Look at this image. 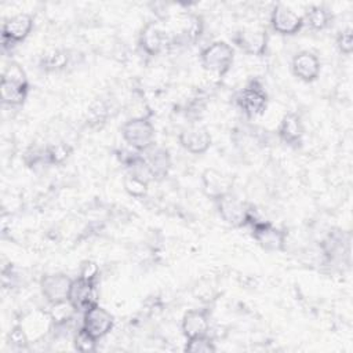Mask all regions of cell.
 I'll return each mask as SVG.
<instances>
[{"mask_svg":"<svg viewBox=\"0 0 353 353\" xmlns=\"http://www.w3.org/2000/svg\"><path fill=\"white\" fill-rule=\"evenodd\" d=\"M29 83L23 69L17 62H10L1 74L0 95L1 101L10 106H21L28 98Z\"/></svg>","mask_w":353,"mask_h":353,"instance_id":"obj_1","label":"cell"},{"mask_svg":"<svg viewBox=\"0 0 353 353\" xmlns=\"http://www.w3.org/2000/svg\"><path fill=\"white\" fill-rule=\"evenodd\" d=\"M215 207L222 221L234 228L251 226L259 221L254 207L239 199L233 192L215 200Z\"/></svg>","mask_w":353,"mask_h":353,"instance_id":"obj_2","label":"cell"},{"mask_svg":"<svg viewBox=\"0 0 353 353\" xmlns=\"http://www.w3.org/2000/svg\"><path fill=\"white\" fill-rule=\"evenodd\" d=\"M124 142L134 150L148 152L154 145V125L149 117H131L120 128Z\"/></svg>","mask_w":353,"mask_h":353,"instance_id":"obj_3","label":"cell"},{"mask_svg":"<svg viewBox=\"0 0 353 353\" xmlns=\"http://www.w3.org/2000/svg\"><path fill=\"white\" fill-rule=\"evenodd\" d=\"M200 61L207 72L223 77L233 65L234 50L226 41L218 40L201 50Z\"/></svg>","mask_w":353,"mask_h":353,"instance_id":"obj_4","label":"cell"},{"mask_svg":"<svg viewBox=\"0 0 353 353\" xmlns=\"http://www.w3.org/2000/svg\"><path fill=\"white\" fill-rule=\"evenodd\" d=\"M138 44L145 54L156 57L172 44V33L163 22L149 21L139 32Z\"/></svg>","mask_w":353,"mask_h":353,"instance_id":"obj_5","label":"cell"},{"mask_svg":"<svg viewBox=\"0 0 353 353\" xmlns=\"http://www.w3.org/2000/svg\"><path fill=\"white\" fill-rule=\"evenodd\" d=\"M252 237L256 244L269 252H281L285 250L287 232L268 221H256L251 226Z\"/></svg>","mask_w":353,"mask_h":353,"instance_id":"obj_6","label":"cell"},{"mask_svg":"<svg viewBox=\"0 0 353 353\" xmlns=\"http://www.w3.org/2000/svg\"><path fill=\"white\" fill-rule=\"evenodd\" d=\"M232 41L244 54L262 57L268 51L269 34L263 28H243L233 33Z\"/></svg>","mask_w":353,"mask_h":353,"instance_id":"obj_7","label":"cell"},{"mask_svg":"<svg viewBox=\"0 0 353 353\" xmlns=\"http://www.w3.org/2000/svg\"><path fill=\"white\" fill-rule=\"evenodd\" d=\"M237 105L248 116H261L268 108V94L258 80L250 81L237 95Z\"/></svg>","mask_w":353,"mask_h":353,"instance_id":"obj_8","label":"cell"},{"mask_svg":"<svg viewBox=\"0 0 353 353\" xmlns=\"http://www.w3.org/2000/svg\"><path fill=\"white\" fill-rule=\"evenodd\" d=\"M270 26L281 36H294L303 28L302 15L284 4H276L270 11Z\"/></svg>","mask_w":353,"mask_h":353,"instance_id":"obj_9","label":"cell"},{"mask_svg":"<svg viewBox=\"0 0 353 353\" xmlns=\"http://www.w3.org/2000/svg\"><path fill=\"white\" fill-rule=\"evenodd\" d=\"M33 23H34V19L28 12H19L6 19L1 29L3 47L6 48L7 44L14 46L17 43L23 41L30 34L33 29Z\"/></svg>","mask_w":353,"mask_h":353,"instance_id":"obj_10","label":"cell"},{"mask_svg":"<svg viewBox=\"0 0 353 353\" xmlns=\"http://www.w3.org/2000/svg\"><path fill=\"white\" fill-rule=\"evenodd\" d=\"M73 279L65 273H48L40 279V291L50 305L68 301Z\"/></svg>","mask_w":353,"mask_h":353,"instance_id":"obj_11","label":"cell"},{"mask_svg":"<svg viewBox=\"0 0 353 353\" xmlns=\"http://www.w3.org/2000/svg\"><path fill=\"white\" fill-rule=\"evenodd\" d=\"M113 324V316L105 307L99 306V303L91 306L83 313L81 327L91 335H94L97 339H101L105 335H108L112 331Z\"/></svg>","mask_w":353,"mask_h":353,"instance_id":"obj_12","label":"cell"},{"mask_svg":"<svg viewBox=\"0 0 353 353\" xmlns=\"http://www.w3.org/2000/svg\"><path fill=\"white\" fill-rule=\"evenodd\" d=\"M179 145L192 154H203L211 146V134L203 125L190 124L185 127L178 135Z\"/></svg>","mask_w":353,"mask_h":353,"instance_id":"obj_13","label":"cell"},{"mask_svg":"<svg viewBox=\"0 0 353 353\" xmlns=\"http://www.w3.org/2000/svg\"><path fill=\"white\" fill-rule=\"evenodd\" d=\"M69 303L76 309V312L84 313L94 305H98L97 283H90L81 279H74L70 285L68 295Z\"/></svg>","mask_w":353,"mask_h":353,"instance_id":"obj_14","label":"cell"},{"mask_svg":"<svg viewBox=\"0 0 353 353\" xmlns=\"http://www.w3.org/2000/svg\"><path fill=\"white\" fill-rule=\"evenodd\" d=\"M201 189L208 199L215 201L232 192V179L215 168H205L201 172Z\"/></svg>","mask_w":353,"mask_h":353,"instance_id":"obj_15","label":"cell"},{"mask_svg":"<svg viewBox=\"0 0 353 353\" xmlns=\"http://www.w3.org/2000/svg\"><path fill=\"white\" fill-rule=\"evenodd\" d=\"M294 74L305 81V83H312L317 80L320 70H321V63L319 57L307 50L299 51L294 55L292 63H291Z\"/></svg>","mask_w":353,"mask_h":353,"instance_id":"obj_16","label":"cell"},{"mask_svg":"<svg viewBox=\"0 0 353 353\" xmlns=\"http://www.w3.org/2000/svg\"><path fill=\"white\" fill-rule=\"evenodd\" d=\"M277 135L285 145L291 148H299L305 135V128L299 114L294 112L285 113L280 120Z\"/></svg>","mask_w":353,"mask_h":353,"instance_id":"obj_17","label":"cell"},{"mask_svg":"<svg viewBox=\"0 0 353 353\" xmlns=\"http://www.w3.org/2000/svg\"><path fill=\"white\" fill-rule=\"evenodd\" d=\"M182 334L186 339L208 335L210 332V313L207 309L188 310L181 323Z\"/></svg>","mask_w":353,"mask_h":353,"instance_id":"obj_18","label":"cell"},{"mask_svg":"<svg viewBox=\"0 0 353 353\" xmlns=\"http://www.w3.org/2000/svg\"><path fill=\"white\" fill-rule=\"evenodd\" d=\"M204 23L200 15L196 14H185L181 18L179 30L172 34V44L175 41H183V43H193L196 41L201 32H203Z\"/></svg>","mask_w":353,"mask_h":353,"instance_id":"obj_19","label":"cell"},{"mask_svg":"<svg viewBox=\"0 0 353 353\" xmlns=\"http://www.w3.org/2000/svg\"><path fill=\"white\" fill-rule=\"evenodd\" d=\"M150 149L148 150V156L145 157V160L152 171L153 178L161 179L168 174L171 164H172L170 152L165 148H156L153 150H150Z\"/></svg>","mask_w":353,"mask_h":353,"instance_id":"obj_20","label":"cell"},{"mask_svg":"<svg viewBox=\"0 0 353 353\" xmlns=\"http://www.w3.org/2000/svg\"><path fill=\"white\" fill-rule=\"evenodd\" d=\"M303 26L310 28L312 30H324L331 23V12L323 6H312L302 15Z\"/></svg>","mask_w":353,"mask_h":353,"instance_id":"obj_21","label":"cell"},{"mask_svg":"<svg viewBox=\"0 0 353 353\" xmlns=\"http://www.w3.org/2000/svg\"><path fill=\"white\" fill-rule=\"evenodd\" d=\"M149 183L148 181H145L143 178L132 174V172H127L123 178V186H124V190L132 196V197H137V199H142L148 194V190H149Z\"/></svg>","mask_w":353,"mask_h":353,"instance_id":"obj_22","label":"cell"},{"mask_svg":"<svg viewBox=\"0 0 353 353\" xmlns=\"http://www.w3.org/2000/svg\"><path fill=\"white\" fill-rule=\"evenodd\" d=\"M69 55L65 50H54L41 58V68L46 70L63 69L68 65Z\"/></svg>","mask_w":353,"mask_h":353,"instance_id":"obj_23","label":"cell"},{"mask_svg":"<svg viewBox=\"0 0 353 353\" xmlns=\"http://www.w3.org/2000/svg\"><path fill=\"white\" fill-rule=\"evenodd\" d=\"M73 345L76 350L83 353H90L97 350L98 339L94 335H91L88 331H85L83 327H80L73 336Z\"/></svg>","mask_w":353,"mask_h":353,"instance_id":"obj_24","label":"cell"},{"mask_svg":"<svg viewBox=\"0 0 353 353\" xmlns=\"http://www.w3.org/2000/svg\"><path fill=\"white\" fill-rule=\"evenodd\" d=\"M72 153L70 145L66 142H57L46 148V156L48 164H62Z\"/></svg>","mask_w":353,"mask_h":353,"instance_id":"obj_25","label":"cell"},{"mask_svg":"<svg viewBox=\"0 0 353 353\" xmlns=\"http://www.w3.org/2000/svg\"><path fill=\"white\" fill-rule=\"evenodd\" d=\"M185 350L189 353H214L216 350L212 339L208 335L186 339Z\"/></svg>","mask_w":353,"mask_h":353,"instance_id":"obj_26","label":"cell"},{"mask_svg":"<svg viewBox=\"0 0 353 353\" xmlns=\"http://www.w3.org/2000/svg\"><path fill=\"white\" fill-rule=\"evenodd\" d=\"M336 47L338 50L345 54V55H350L353 51V32L352 28H345L341 32H338L336 39H335Z\"/></svg>","mask_w":353,"mask_h":353,"instance_id":"obj_27","label":"cell"},{"mask_svg":"<svg viewBox=\"0 0 353 353\" xmlns=\"http://www.w3.org/2000/svg\"><path fill=\"white\" fill-rule=\"evenodd\" d=\"M79 279L90 281V283H97L98 277H99V268L95 262L92 261H84L80 266V272H79Z\"/></svg>","mask_w":353,"mask_h":353,"instance_id":"obj_28","label":"cell"}]
</instances>
